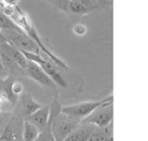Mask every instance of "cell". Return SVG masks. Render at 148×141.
I'll return each instance as SVG.
<instances>
[{"label": "cell", "mask_w": 148, "mask_h": 141, "mask_svg": "<svg viewBox=\"0 0 148 141\" xmlns=\"http://www.w3.org/2000/svg\"><path fill=\"white\" fill-rule=\"evenodd\" d=\"M10 19L15 25H17L21 28V31H23L27 37L31 38V39L37 44L38 47L40 48V50H42V51L51 59V61L53 62L56 66H59L60 68H63V69L68 68L67 64H66L63 60L60 59L57 55H55L51 50H49L44 45L43 41H42V39H41V36L39 35V33H38L37 30H36V28L34 27L33 21H32L31 17H29L27 13L23 12L18 7L15 6V11H14V13L11 15Z\"/></svg>", "instance_id": "6da1fadb"}, {"label": "cell", "mask_w": 148, "mask_h": 141, "mask_svg": "<svg viewBox=\"0 0 148 141\" xmlns=\"http://www.w3.org/2000/svg\"><path fill=\"white\" fill-rule=\"evenodd\" d=\"M81 119L61 113V107L54 100V114L52 117L51 131L55 141H65L70 133L81 122Z\"/></svg>", "instance_id": "7a4b0ae2"}, {"label": "cell", "mask_w": 148, "mask_h": 141, "mask_svg": "<svg viewBox=\"0 0 148 141\" xmlns=\"http://www.w3.org/2000/svg\"><path fill=\"white\" fill-rule=\"evenodd\" d=\"M113 100L114 96L113 94H111V96L99 100H88V102H78V104L71 105V106L61 107V113L83 120L88 115H90L95 109L99 108V106L106 104V102H113Z\"/></svg>", "instance_id": "3957f363"}, {"label": "cell", "mask_w": 148, "mask_h": 141, "mask_svg": "<svg viewBox=\"0 0 148 141\" xmlns=\"http://www.w3.org/2000/svg\"><path fill=\"white\" fill-rule=\"evenodd\" d=\"M1 33L8 43H10L21 51L40 54L41 50L38 45L21 30H1Z\"/></svg>", "instance_id": "277c9868"}, {"label": "cell", "mask_w": 148, "mask_h": 141, "mask_svg": "<svg viewBox=\"0 0 148 141\" xmlns=\"http://www.w3.org/2000/svg\"><path fill=\"white\" fill-rule=\"evenodd\" d=\"M21 52H23L25 57L27 58L29 61H32L37 64V65H39L40 67L43 69V71L53 80L56 85H60V86H62V87H66V86H67L66 80L62 77L59 70L57 69V67H56V65L53 62L44 59L40 54L32 53V52H25V51H21Z\"/></svg>", "instance_id": "5b68a950"}, {"label": "cell", "mask_w": 148, "mask_h": 141, "mask_svg": "<svg viewBox=\"0 0 148 141\" xmlns=\"http://www.w3.org/2000/svg\"><path fill=\"white\" fill-rule=\"evenodd\" d=\"M114 117V109L113 102H106V104L97 108L90 115L83 119L81 122L88 123V124L95 125V127L103 128L110 125L113 121Z\"/></svg>", "instance_id": "8992f818"}, {"label": "cell", "mask_w": 148, "mask_h": 141, "mask_svg": "<svg viewBox=\"0 0 148 141\" xmlns=\"http://www.w3.org/2000/svg\"><path fill=\"white\" fill-rule=\"evenodd\" d=\"M51 119V108L50 105L48 106H42L39 110L34 112L33 114L25 117V120L31 123L39 132H42L49 123Z\"/></svg>", "instance_id": "52a82bcc"}, {"label": "cell", "mask_w": 148, "mask_h": 141, "mask_svg": "<svg viewBox=\"0 0 148 141\" xmlns=\"http://www.w3.org/2000/svg\"><path fill=\"white\" fill-rule=\"evenodd\" d=\"M23 122L15 118H10L0 133V141H21Z\"/></svg>", "instance_id": "ba28073f"}, {"label": "cell", "mask_w": 148, "mask_h": 141, "mask_svg": "<svg viewBox=\"0 0 148 141\" xmlns=\"http://www.w3.org/2000/svg\"><path fill=\"white\" fill-rule=\"evenodd\" d=\"M25 72L31 77L33 80L40 84V85L44 86V87H56V84L54 81L43 71L39 65L32 61L27 62V67L25 69Z\"/></svg>", "instance_id": "9c48e42d"}, {"label": "cell", "mask_w": 148, "mask_h": 141, "mask_svg": "<svg viewBox=\"0 0 148 141\" xmlns=\"http://www.w3.org/2000/svg\"><path fill=\"white\" fill-rule=\"evenodd\" d=\"M97 128L95 125L80 122V124L74 129L65 141H88L91 133Z\"/></svg>", "instance_id": "30bf717a"}, {"label": "cell", "mask_w": 148, "mask_h": 141, "mask_svg": "<svg viewBox=\"0 0 148 141\" xmlns=\"http://www.w3.org/2000/svg\"><path fill=\"white\" fill-rule=\"evenodd\" d=\"M13 82V79L10 77H7L6 79L2 80L0 82V100L1 102H7L14 106L18 100V98L13 94L11 91V83Z\"/></svg>", "instance_id": "8fae6325"}, {"label": "cell", "mask_w": 148, "mask_h": 141, "mask_svg": "<svg viewBox=\"0 0 148 141\" xmlns=\"http://www.w3.org/2000/svg\"><path fill=\"white\" fill-rule=\"evenodd\" d=\"M21 112L23 113L25 117L29 116V115L33 114L37 110H39L42 107L40 102L34 100V98L29 94H21Z\"/></svg>", "instance_id": "7c38bea8"}, {"label": "cell", "mask_w": 148, "mask_h": 141, "mask_svg": "<svg viewBox=\"0 0 148 141\" xmlns=\"http://www.w3.org/2000/svg\"><path fill=\"white\" fill-rule=\"evenodd\" d=\"M113 140V124H110L103 128H97L93 130L88 141H111Z\"/></svg>", "instance_id": "4fadbf2b"}, {"label": "cell", "mask_w": 148, "mask_h": 141, "mask_svg": "<svg viewBox=\"0 0 148 141\" xmlns=\"http://www.w3.org/2000/svg\"><path fill=\"white\" fill-rule=\"evenodd\" d=\"M6 49H7V51H8V53L10 54L12 60L14 61L15 65H16L17 67H19V69L25 71V69H27V62H29V60L25 57L23 52L17 49V48H15L14 46H12L10 43H8V42L6 43Z\"/></svg>", "instance_id": "5bb4252c"}, {"label": "cell", "mask_w": 148, "mask_h": 141, "mask_svg": "<svg viewBox=\"0 0 148 141\" xmlns=\"http://www.w3.org/2000/svg\"><path fill=\"white\" fill-rule=\"evenodd\" d=\"M40 132L31 123L23 119V129H21V141H35L39 136Z\"/></svg>", "instance_id": "9a60e30c"}, {"label": "cell", "mask_w": 148, "mask_h": 141, "mask_svg": "<svg viewBox=\"0 0 148 141\" xmlns=\"http://www.w3.org/2000/svg\"><path fill=\"white\" fill-rule=\"evenodd\" d=\"M50 108H51V119H50L49 123L46 126V128L44 129L42 132H40L39 136L37 137L35 141H55L53 137V134H52L51 131V122H52V117H53L54 114V102L50 105Z\"/></svg>", "instance_id": "2e32d148"}, {"label": "cell", "mask_w": 148, "mask_h": 141, "mask_svg": "<svg viewBox=\"0 0 148 141\" xmlns=\"http://www.w3.org/2000/svg\"><path fill=\"white\" fill-rule=\"evenodd\" d=\"M68 10L76 15H84L89 12V10L86 7L83 6L81 3L77 2L75 0H70L69 4H68Z\"/></svg>", "instance_id": "e0dca14e"}, {"label": "cell", "mask_w": 148, "mask_h": 141, "mask_svg": "<svg viewBox=\"0 0 148 141\" xmlns=\"http://www.w3.org/2000/svg\"><path fill=\"white\" fill-rule=\"evenodd\" d=\"M50 2L55 4L59 9H61L64 12L68 11V4H69L70 0H50Z\"/></svg>", "instance_id": "ac0fdd59"}, {"label": "cell", "mask_w": 148, "mask_h": 141, "mask_svg": "<svg viewBox=\"0 0 148 141\" xmlns=\"http://www.w3.org/2000/svg\"><path fill=\"white\" fill-rule=\"evenodd\" d=\"M77 2L81 3L83 6H85L89 11L90 10H93V9H97L99 8V4L97 3L95 0H75Z\"/></svg>", "instance_id": "d6986e66"}, {"label": "cell", "mask_w": 148, "mask_h": 141, "mask_svg": "<svg viewBox=\"0 0 148 141\" xmlns=\"http://www.w3.org/2000/svg\"><path fill=\"white\" fill-rule=\"evenodd\" d=\"M11 91L13 92V94H14V96H16L17 98H18V96L23 92V84H21V82L14 81V80H13V82L11 83Z\"/></svg>", "instance_id": "ffe728a7"}, {"label": "cell", "mask_w": 148, "mask_h": 141, "mask_svg": "<svg viewBox=\"0 0 148 141\" xmlns=\"http://www.w3.org/2000/svg\"><path fill=\"white\" fill-rule=\"evenodd\" d=\"M73 31L77 36H83L85 33H86V27L83 25H80V23H78V25H74L73 27Z\"/></svg>", "instance_id": "44dd1931"}, {"label": "cell", "mask_w": 148, "mask_h": 141, "mask_svg": "<svg viewBox=\"0 0 148 141\" xmlns=\"http://www.w3.org/2000/svg\"><path fill=\"white\" fill-rule=\"evenodd\" d=\"M95 1L99 4V5H101V6H110L113 3V0H95Z\"/></svg>", "instance_id": "7402d4cb"}, {"label": "cell", "mask_w": 148, "mask_h": 141, "mask_svg": "<svg viewBox=\"0 0 148 141\" xmlns=\"http://www.w3.org/2000/svg\"><path fill=\"white\" fill-rule=\"evenodd\" d=\"M8 120H9V119H8ZM8 120H5L4 115H3V116H0V133L2 132L3 128L5 127V126L2 127V125H6V123L8 122Z\"/></svg>", "instance_id": "603a6c76"}, {"label": "cell", "mask_w": 148, "mask_h": 141, "mask_svg": "<svg viewBox=\"0 0 148 141\" xmlns=\"http://www.w3.org/2000/svg\"><path fill=\"white\" fill-rule=\"evenodd\" d=\"M3 42H7V40L4 38V36L1 33V30H0V43H3Z\"/></svg>", "instance_id": "cb8c5ba5"}, {"label": "cell", "mask_w": 148, "mask_h": 141, "mask_svg": "<svg viewBox=\"0 0 148 141\" xmlns=\"http://www.w3.org/2000/svg\"><path fill=\"white\" fill-rule=\"evenodd\" d=\"M3 69H4V68H3V65H2V63H1V60H0V71H2Z\"/></svg>", "instance_id": "d4e9b609"}, {"label": "cell", "mask_w": 148, "mask_h": 141, "mask_svg": "<svg viewBox=\"0 0 148 141\" xmlns=\"http://www.w3.org/2000/svg\"><path fill=\"white\" fill-rule=\"evenodd\" d=\"M0 114H1V100H0Z\"/></svg>", "instance_id": "484cf974"}, {"label": "cell", "mask_w": 148, "mask_h": 141, "mask_svg": "<svg viewBox=\"0 0 148 141\" xmlns=\"http://www.w3.org/2000/svg\"><path fill=\"white\" fill-rule=\"evenodd\" d=\"M45 1H48V2H50V0H45Z\"/></svg>", "instance_id": "4316f807"}]
</instances>
